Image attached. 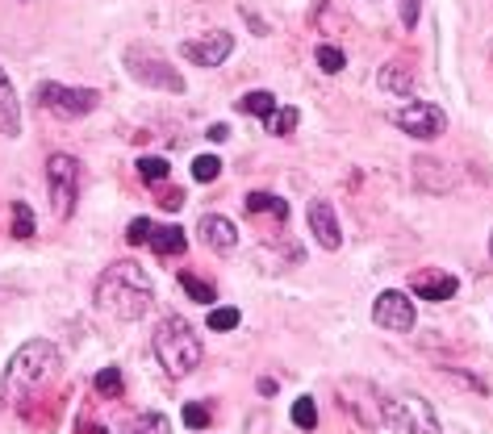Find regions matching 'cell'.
I'll return each mask as SVG.
<instances>
[{
  "mask_svg": "<svg viewBox=\"0 0 493 434\" xmlns=\"http://www.w3.org/2000/svg\"><path fill=\"white\" fill-rule=\"evenodd\" d=\"M63 372V355H59L55 342L46 339H29L21 351L4 364V376H0V397L9 406H26L51 384V380Z\"/></svg>",
  "mask_w": 493,
  "mask_h": 434,
  "instance_id": "6da1fadb",
  "label": "cell"
},
{
  "mask_svg": "<svg viewBox=\"0 0 493 434\" xmlns=\"http://www.w3.org/2000/svg\"><path fill=\"white\" fill-rule=\"evenodd\" d=\"M151 301H155V288L134 259H122V263L105 268L101 280H96V309L109 313V317L138 322L142 313L151 309Z\"/></svg>",
  "mask_w": 493,
  "mask_h": 434,
  "instance_id": "7a4b0ae2",
  "label": "cell"
},
{
  "mask_svg": "<svg viewBox=\"0 0 493 434\" xmlns=\"http://www.w3.org/2000/svg\"><path fill=\"white\" fill-rule=\"evenodd\" d=\"M151 351H155V364L164 367L172 380H184L192 367L201 364V339H197V330H192L184 317L176 313H167L164 322L155 326V339H151Z\"/></svg>",
  "mask_w": 493,
  "mask_h": 434,
  "instance_id": "3957f363",
  "label": "cell"
},
{
  "mask_svg": "<svg viewBox=\"0 0 493 434\" xmlns=\"http://www.w3.org/2000/svg\"><path fill=\"white\" fill-rule=\"evenodd\" d=\"M381 422L393 434H443L435 406L418 393H389L381 397Z\"/></svg>",
  "mask_w": 493,
  "mask_h": 434,
  "instance_id": "277c9868",
  "label": "cell"
},
{
  "mask_svg": "<svg viewBox=\"0 0 493 434\" xmlns=\"http://www.w3.org/2000/svg\"><path fill=\"white\" fill-rule=\"evenodd\" d=\"M80 176H84L80 159H71V155H51V159H46V189H51V209H55L59 217L76 213Z\"/></svg>",
  "mask_w": 493,
  "mask_h": 434,
  "instance_id": "5b68a950",
  "label": "cell"
},
{
  "mask_svg": "<svg viewBox=\"0 0 493 434\" xmlns=\"http://www.w3.org/2000/svg\"><path fill=\"white\" fill-rule=\"evenodd\" d=\"M38 105L59 113V117H88V113L101 105V92H96V88H71V84L46 80L38 88Z\"/></svg>",
  "mask_w": 493,
  "mask_h": 434,
  "instance_id": "8992f818",
  "label": "cell"
},
{
  "mask_svg": "<svg viewBox=\"0 0 493 434\" xmlns=\"http://www.w3.org/2000/svg\"><path fill=\"white\" fill-rule=\"evenodd\" d=\"M125 71H130L138 84H151V88H164V92H176V96L189 88L184 76H180L167 59H159V54H151V51H130L125 54Z\"/></svg>",
  "mask_w": 493,
  "mask_h": 434,
  "instance_id": "52a82bcc",
  "label": "cell"
},
{
  "mask_svg": "<svg viewBox=\"0 0 493 434\" xmlns=\"http://www.w3.org/2000/svg\"><path fill=\"white\" fill-rule=\"evenodd\" d=\"M414 301L401 293V288H389V293H381V297L372 301V322L381 326V330H398V334H406V330H414Z\"/></svg>",
  "mask_w": 493,
  "mask_h": 434,
  "instance_id": "ba28073f",
  "label": "cell"
},
{
  "mask_svg": "<svg viewBox=\"0 0 493 434\" xmlns=\"http://www.w3.org/2000/svg\"><path fill=\"white\" fill-rule=\"evenodd\" d=\"M180 51H184V59L197 63V68H222V63L234 54V38L226 29H209L201 38H189Z\"/></svg>",
  "mask_w": 493,
  "mask_h": 434,
  "instance_id": "9c48e42d",
  "label": "cell"
},
{
  "mask_svg": "<svg viewBox=\"0 0 493 434\" xmlns=\"http://www.w3.org/2000/svg\"><path fill=\"white\" fill-rule=\"evenodd\" d=\"M393 122H398L401 134L423 138V142H431V138H439L443 130H448V117H443V108H439V105H418V100L401 108Z\"/></svg>",
  "mask_w": 493,
  "mask_h": 434,
  "instance_id": "30bf717a",
  "label": "cell"
},
{
  "mask_svg": "<svg viewBox=\"0 0 493 434\" xmlns=\"http://www.w3.org/2000/svg\"><path fill=\"white\" fill-rule=\"evenodd\" d=\"M410 288H414V297H423V301H452L460 293V280H456L452 271H414Z\"/></svg>",
  "mask_w": 493,
  "mask_h": 434,
  "instance_id": "8fae6325",
  "label": "cell"
},
{
  "mask_svg": "<svg viewBox=\"0 0 493 434\" xmlns=\"http://www.w3.org/2000/svg\"><path fill=\"white\" fill-rule=\"evenodd\" d=\"M310 230H314L318 246H327V251H339L343 246L339 217H335V205L330 201H310Z\"/></svg>",
  "mask_w": 493,
  "mask_h": 434,
  "instance_id": "7c38bea8",
  "label": "cell"
},
{
  "mask_svg": "<svg viewBox=\"0 0 493 434\" xmlns=\"http://www.w3.org/2000/svg\"><path fill=\"white\" fill-rule=\"evenodd\" d=\"M201 238H206L214 251H222V255H230L234 246H238V230H234V221H230V217H222V213L201 217Z\"/></svg>",
  "mask_w": 493,
  "mask_h": 434,
  "instance_id": "4fadbf2b",
  "label": "cell"
},
{
  "mask_svg": "<svg viewBox=\"0 0 493 434\" xmlns=\"http://www.w3.org/2000/svg\"><path fill=\"white\" fill-rule=\"evenodd\" d=\"M0 134L4 138H17L21 134V105H17V92L4 68H0Z\"/></svg>",
  "mask_w": 493,
  "mask_h": 434,
  "instance_id": "5bb4252c",
  "label": "cell"
},
{
  "mask_svg": "<svg viewBox=\"0 0 493 434\" xmlns=\"http://www.w3.org/2000/svg\"><path fill=\"white\" fill-rule=\"evenodd\" d=\"M147 246H151L155 255H184V246H189V238H184V230L180 226H151V238H147Z\"/></svg>",
  "mask_w": 493,
  "mask_h": 434,
  "instance_id": "9a60e30c",
  "label": "cell"
},
{
  "mask_svg": "<svg viewBox=\"0 0 493 434\" xmlns=\"http://www.w3.org/2000/svg\"><path fill=\"white\" fill-rule=\"evenodd\" d=\"M381 88L393 96H410L414 92V68H406V63H389V68H381Z\"/></svg>",
  "mask_w": 493,
  "mask_h": 434,
  "instance_id": "2e32d148",
  "label": "cell"
},
{
  "mask_svg": "<svg viewBox=\"0 0 493 434\" xmlns=\"http://www.w3.org/2000/svg\"><path fill=\"white\" fill-rule=\"evenodd\" d=\"M117 434H172V426L164 414H134L117 426Z\"/></svg>",
  "mask_w": 493,
  "mask_h": 434,
  "instance_id": "e0dca14e",
  "label": "cell"
},
{
  "mask_svg": "<svg viewBox=\"0 0 493 434\" xmlns=\"http://www.w3.org/2000/svg\"><path fill=\"white\" fill-rule=\"evenodd\" d=\"M246 209H251V213H272L276 221L288 217V201H280L272 192H251V197H246Z\"/></svg>",
  "mask_w": 493,
  "mask_h": 434,
  "instance_id": "ac0fdd59",
  "label": "cell"
},
{
  "mask_svg": "<svg viewBox=\"0 0 493 434\" xmlns=\"http://www.w3.org/2000/svg\"><path fill=\"white\" fill-rule=\"evenodd\" d=\"M238 108H243V113H251V117H263V122H268L280 105H276L272 92H246V96H238Z\"/></svg>",
  "mask_w": 493,
  "mask_h": 434,
  "instance_id": "d6986e66",
  "label": "cell"
},
{
  "mask_svg": "<svg viewBox=\"0 0 493 434\" xmlns=\"http://www.w3.org/2000/svg\"><path fill=\"white\" fill-rule=\"evenodd\" d=\"M180 285H184V293H189L197 305H214V301H218V288L209 285V280H201L197 271H184V276H180Z\"/></svg>",
  "mask_w": 493,
  "mask_h": 434,
  "instance_id": "ffe728a7",
  "label": "cell"
},
{
  "mask_svg": "<svg viewBox=\"0 0 493 434\" xmlns=\"http://www.w3.org/2000/svg\"><path fill=\"white\" fill-rule=\"evenodd\" d=\"M268 134H293L297 125H302V108H293V105H285V108H276L272 117H268Z\"/></svg>",
  "mask_w": 493,
  "mask_h": 434,
  "instance_id": "44dd1931",
  "label": "cell"
},
{
  "mask_svg": "<svg viewBox=\"0 0 493 434\" xmlns=\"http://www.w3.org/2000/svg\"><path fill=\"white\" fill-rule=\"evenodd\" d=\"M293 426H302V430H314V426H318L314 397H297V401H293Z\"/></svg>",
  "mask_w": 493,
  "mask_h": 434,
  "instance_id": "7402d4cb",
  "label": "cell"
},
{
  "mask_svg": "<svg viewBox=\"0 0 493 434\" xmlns=\"http://www.w3.org/2000/svg\"><path fill=\"white\" fill-rule=\"evenodd\" d=\"M314 54H318V68L327 71V76H339V71L347 68V54H343L339 46H330V42H327V46H318Z\"/></svg>",
  "mask_w": 493,
  "mask_h": 434,
  "instance_id": "603a6c76",
  "label": "cell"
},
{
  "mask_svg": "<svg viewBox=\"0 0 493 434\" xmlns=\"http://www.w3.org/2000/svg\"><path fill=\"white\" fill-rule=\"evenodd\" d=\"M206 322H209V330H218V334H226V330H234V326L243 322V313L234 309V305H218V309L209 313Z\"/></svg>",
  "mask_w": 493,
  "mask_h": 434,
  "instance_id": "cb8c5ba5",
  "label": "cell"
},
{
  "mask_svg": "<svg viewBox=\"0 0 493 434\" xmlns=\"http://www.w3.org/2000/svg\"><path fill=\"white\" fill-rule=\"evenodd\" d=\"M222 176V159L218 155H197L192 159V180H201V184H209V180Z\"/></svg>",
  "mask_w": 493,
  "mask_h": 434,
  "instance_id": "d4e9b609",
  "label": "cell"
},
{
  "mask_svg": "<svg viewBox=\"0 0 493 434\" xmlns=\"http://www.w3.org/2000/svg\"><path fill=\"white\" fill-rule=\"evenodd\" d=\"M167 172H172V167H167V159H155V155H142V159H138V176L147 180V184L167 180Z\"/></svg>",
  "mask_w": 493,
  "mask_h": 434,
  "instance_id": "484cf974",
  "label": "cell"
},
{
  "mask_svg": "<svg viewBox=\"0 0 493 434\" xmlns=\"http://www.w3.org/2000/svg\"><path fill=\"white\" fill-rule=\"evenodd\" d=\"M93 389L101 397H122V372H117V367H105V372H96Z\"/></svg>",
  "mask_w": 493,
  "mask_h": 434,
  "instance_id": "4316f807",
  "label": "cell"
},
{
  "mask_svg": "<svg viewBox=\"0 0 493 434\" xmlns=\"http://www.w3.org/2000/svg\"><path fill=\"white\" fill-rule=\"evenodd\" d=\"M13 238H34V213L21 201L13 205Z\"/></svg>",
  "mask_w": 493,
  "mask_h": 434,
  "instance_id": "83f0119b",
  "label": "cell"
},
{
  "mask_svg": "<svg viewBox=\"0 0 493 434\" xmlns=\"http://www.w3.org/2000/svg\"><path fill=\"white\" fill-rule=\"evenodd\" d=\"M151 217H134V221H130V230H125V243L130 246H142L147 243V238H151Z\"/></svg>",
  "mask_w": 493,
  "mask_h": 434,
  "instance_id": "f1b7e54d",
  "label": "cell"
},
{
  "mask_svg": "<svg viewBox=\"0 0 493 434\" xmlns=\"http://www.w3.org/2000/svg\"><path fill=\"white\" fill-rule=\"evenodd\" d=\"M209 406H197V401H189L184 406V426H192V430H201V426H209Z\"/></svg>",
  "mask_w": 493,
  "mask_h": 434,
  "instance_id": "f546056e",
  "label": "cell"
},
{
  "mask_svg": "<svg viewBox=\"0 0 493 434\" xmlns=\"http://www.w3.org/2000/svg\"><path fill=\"white\" fill-rule=\"evenodd\" d=\"M401 17H406V26H414V21H418V0H406V4H401Z\"/></svg>",
  "mask_w": 493,
  "mask_h": 434,
  "instance_id": "4dcf8cb0",
  "label": "cell"
},
{
  "mask_svg": "<svg viewBox=\"0 0 493 434\" xmlns=\"http://www.w3.org/2000/svg\"><path fill=\"white\" fill-rule=\"evenodd\" d=\"M246 26H251V29H255V34H263V29H268V26H263V21H260V17H255V13H251V9H246Z\"/></svg>",
  "mask_w": 493,
  "mask_h": 434,
  "instance_id": "1f68e13d",
  "label": "cell"
},
{
  "mask_svg": "<svg viewBox=\"0 0 493 434\" xmlns=\"http://www.w3.org/2000/svg\"><path fill=\"white\" fill-rule=\"evenodd\" d=\"M255 389H260V393H263V397H272V393H276V380H268V376H263V380H260V384H255Z\"/></svg>",
  "mask_w": 493,
  "mask_h": 434,
  "instance_id": "d6a6232c",
  "label": "cell"
},
{
  "mask_svg": "<svg viewBox=\"0 0 493 434\" xmlns=\"http://www.w3.org/2000/svg\"><path fill=\"white\" fill-rule=\"evenodd\" d=\"M489 255H493V234H489Z\"/></svg>",
  "mask_w": 493,
  "mask_h": 434,
  "instance_id": "836d02e7",
  "label": "cell"
}]
</instances>
